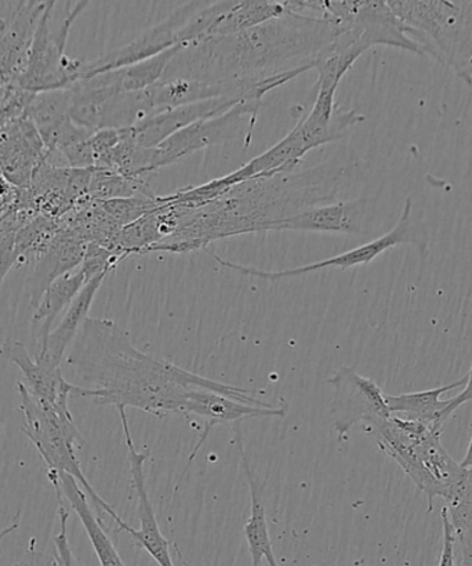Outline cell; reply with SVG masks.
Here are the masks:
<instances>
[{
	"label": "cell",
	"mask_w": 472,
	"mask_h": 566,
	"mask_svg": "<svg viewBox=\"0 0 472 566\" xmlns=\"http://www.w3.org/2000/svg\"><path fill=\"white\" fill-rule=\"evenodd\" d=\"M285 4V3H283ZM340 27L324 17L286 11L277 19L229 36L199 39L170 61L164 77H186L218 97L260 98L314 70Z\"/></svg>",
	"instance_id": "6da1fadb"
},
{
	"label": "cell",
	"mask_w": 472,
	"mask_h": 566,
	"mask_svg": "<svg viewBox=\"0 0 472 566\" xmlns=\"http://www.w3.org/2000/svg\"><path fill=\"white\" fill-rule=\"evenodd\" d=\"M65 363L80 386L76 398L98 407L135 408L164 419L180 413L187 394L207 388L239 401L269 407L248 388L224 385L143 353L116 322L88 318L66 354Z\"/></svg>",
	"instance_id": "7a4b0ae2"
},
{
	"label": "cell",
	"mask_w": 472,
	"mask_h": 566,
	"mask_svg": "<svg viewBox=\"0 0 472 566\" xmlns=\"http://www.w3.org/2000/svg\"><path fill=\"white\" fill-rule=\"evenodd\" d=\"M326 163L302 174L254 177L231 187L214 201L196 210H182L180 224L153 252L187 253L208 249L210 242L253 232L302 210L332 203L344 168Z\"/></svg>",
	"instance_id": "3957f363"
},
{
	"label": "cell",
	"mask_w": 472,
	"mask_h": 566,
	"mask_svg": "<svg viewBox=\"0 0 472 566\" xmlns=\"http://www.w3.org/2000/svg\"><path fill=\"white\" fill-rule=\"evenodd\" d=\"M360 429L424 493L429 513L434 510L436 499L445 497L462 479L463 468L443 448L442 432L396 415L370 421Z\"/></svg>",
	"instance_id": "277c9868"
},
{
	"label": "cell",
	"mask_w": 472,
	"mask_h": 566,
	"mask_svg": "<svg viewBox=\"0 0 472 566\" xmlns=\"http://www.w3.org/2000/svg\"><path fill=\"white\" fill-rule=\"evenodd\" d=\"M20 412L24 416L22 432L35 447L48 468V474H69L85 491L99 517L114 521L118 530L126 525L114 507L98 495L83 473L76 448L85 446L70 407H54L28 390L24 381L15 382Z\"/></svg>",
	"instance_id": "5b68a950"
},
{
	"label": "cell",
	"mask_w": 472,
	"mask_h": 566,
	"mask_svg": "<svg viewBox=\"0 0 472 566\" xmlns=\"http://www.w3.org/2000/svg\"><path fill=\"white\" fill-rule=\"evenodd\" d=\"M387 3L424 57L429 55L472 85V2L388 0Z\"/></svg>",
	"instance_id": "8992f818"
},
{
	"label": "cell",
	"mask_w": 472,
	"mask_h": 566,
	"mask_svg": "<svg viewBox=\"0 0 472 566\" xmlns=\"http://www.w3.org/2000/svg\"><path fill=\"white\" fill-rule=\"evenodd\" d=\"M91 2H64V15L55 20V2L49 0L39 20L24 74L17 86L28 93L61 91L81 81L85 59L65 54L72 25Z\"/></svg>",
	"instance_id": "52a82bcc"
},
{
	"label": "cell",
	"mask_w": 472,
	"mask_h": 566,
	"mask_svg": "<svg viewBox=\"0 0 472 566\" xmlns=\"http://www.w3.org/2000/svg\"><path fill=\"white\" fill-rule=\"evenodd\" d=\"M429 242L430 237L424 224H419L418 221L413 219L412 198H407L397 224L394 226L392 230L388 231L387 234L376 238V240L368 243H364V245L354 248L352 251L321 260V262L303 265V268L283 271H264L249 268V265L232 263L230 260L220 258L219 254L210 251V249H204V252L216 260L221 268L235 271V273L250 276V279L276 282L297 279V276L316 273V271L322 270L340 269L344 271L358 268V265L370 264L375 259L379 258L380 254L399 245H413L421 254H427V252H429Z\"/></svg>",
	"instance_id": "ba28073f"
},
{
	"label": "cell",
	"mask_w": 472,
	"mask_h": 566,
	"mask_svg": "<svg viewBox=\"0 0 472 566\" xmlns=\"http://www.w3.org/2000/svg\"><path fill=\"white\" fill-rule=\"evenodd\" d=\"M261 105H263V99H244L224 114L199 120L197 124L177 132L158 147L151 148L149 171L154 174V171L179 163L188 155L201 151L203 148L241 140V138L244 147L249 148Z\"/></svg>",
	"instance_id": "9c48e42d"
},
{
	"label": "cell",
	"mask_w": 472,
	"mask_h": 566,
	"mask_svg": "<svg viewBox=\"0 0 472 566\" xmlns=\"http://www.w3.org/2000/svg\"><path fill=\"white\" fill-rule=\"evenodd\" d=\"M315 13L337 22L344 30L354 28L359 31L370 49L396 48L424 57L419 44L408 36L407 27L382 0H315Z\"/></svg>",
	"instance_id": "30bf717a"
},
{
	"label": "cell",
	"mask_w": 472,
	"mask_h": 566,
	"mask_svg": "<svg viewBox=\"0 0 472 566\" xmlns=\"http://www.w3.org/2000/svg\"><path fill=\"white\" fill-rule=\"evenodd\" d=\"M326 382L335 390L331 410L333 427L342 442L347 440L353 427L392 416L381 387L354 368L343 366Z\"/></svg>",
	"instance_id": "8fae6325"
},
{
	"label": "cell",
	"mask_w": 472,
	"mask_h": 566,
	"mask_svg": "<svg viewBox=\"0 0 472 566\" xmlns=\"http://www.w3.org/2000/svg\"><path fill=\"white\" fill-rule=\"evenodd\" d=\"M202 4L203 2H187L175 10L168 19L143 32L135 41L125 44V46L109 50L97 59L85 60L81 80L104 74V72L125 69V66L153 59L155 55L166 52V50L185 46L181 38L182 30Z\"/></svg>",
	"instance_id": "7c38bea8"
},
{
	"label": "cell",
	"mask_w": 472,
	"mask_h": 566,
	"mask_svg": "<svg viewBox=\"0 0 472 566\" xmlns=\"http://www.w3.org/2000/svg\"><path fill=\"white\" fill-rule=\"evenodd\" d=\"M122 430L127 449V458H129L132 484L135 488L137 497V515L140 520V528H132L126 524L124 531L132 536L136 545L147 552L148 556L159 566H176L174 556H171V545L160 532L157 514L153 506L151 499L147 491V475L144 465L149 458V451H138L133 441L129 420L125 408H118Z\"/></svg>",
	"instance_id": "4fadbf2b"
},
{
	"label": "cell",
	"mask_w": 472,
	"mask_h": 566,
	"mask_svg": "<svg viewBox=\"0 0 472 566\" xmlns=\"http://www.w3.org/2000/svg\"><path fill=\"white\" fill-rule=\"evenodd\" d=\"M181 415L199 416L204 420L203 432L199 437L196 448L192 449L190 459H188L187 468L181 476L182 480L193 459L197 458L199 449L207 442L214 427L241 423L247 419H283L287 415V407H272V405L259 407V405L242 402L239 399L223 396V394L207 390V388H196V390L187 394L185 402H182Z\"/></svg>",
	"instance_id": "5bb4252c"
},
{
	"label": "cell",
	"mask_w": 472,
	"mask_h": 566,
	"mask_svg": "<svg viewBox=\"0 0 472 566\" xmlns=\"http://www.w3.org/2000/svg\"><path fill=\"white\" fill-rule=\"evenodd\" d=\"M44 157L46 148L25 114L0 130V170L17 187L30 188Z\"/></svg>",
	"instance_id": "9a60e30c"
},
{
	"label": "cell",
	"mask_w": 472,
	"mask_h": 566,
	"mask_svg": "<svg viewBox=\"0 0 472 566\" xmlns=\"http://www.w3.org/2000/svg\"><path fill=\"white\" fill-rule=\"evenodd\" d=\"M370 201L357 198L302 210L277 221L271 231H310L325 234L358 235L365 231Z\"/></svg>",
	"instance_id": "2e32d148"
},
{
	"label": "cell",
	"mask_w": 472,
	"mask_h": 566,
	"mask_svg": "<svg viewBox=\"0 0 472 566\" xmlns=\"http://www.w3.org/2000/svg\"><path fill=\"white\" fill-rule=\"evenodd\" d=\"M242 102L244 99L220 97L181 105V107L149 116V118L140 122V124L130 127V132L138 146L146 148L158 147L159 144L168 140L177 132L186 129V127L197 124L199 120L224 114Z\"/></svg>",
	"instance_id": "e0dca14e"
},
{
	"label": "cell",
	"mask_w": 472,
	"mask_h": 566,
	"mask_svg": "<svg viewBox=\"0 0 472 566\" xmlns=\"http://www.w3.org/2000/svg\"><path fill=\"white\" fill-rule=\"evenodd\" d=\"M108 274H102L85 283L82 291L71 303L69 310L65 311L63 318L54 331L50 333L46 340L39 346L35 355L36 363L48 370H59L65 354L69 353L72 344H74L77 333L82 329L91 313L94 298L102 287L103 282Z\"/></svg>",
	"instance_id": "ac0fdd59"
},
{
	"label": "cell",
	"mask_w": 472,
	"mask_h": 566,
	"mask_svg": "<svg viewBox=\"0 0 472 566\" xmlns=\"http://www.w3.org/2000/svg\"><path fill=\"white\" fill-rule=\"evenodd\" d=\"M0 357L21 370L28 390L41 401L54 407H70V399L80 391V386L65 379L63 369L48 370L39 365L20 340H6L0 346Z\"/></svg>",
	"instance_id": "d6986e66"
},
{
	"label": "cell",
	"mask_w": 472,
	"mask_h": 566,
	"mask_svg": "<svg viewBox=\"0 0 472 566\" xmlns=\"http://www.w3.org/2000/svg\"><path fill=\"white\" fill-rule=\"evenodd\" d=\"M465 385H468V375L451 385L431 388V390L405 392L398 396L386 394V402L391 415L419 421L434 431L442 432L443 426L457 412L459 405L454 397L449 399H441V397Z\"/></svg>",
	"instance_id": "ffe728a7"
},
{
	"label": "cell",
	"mask_w": 472,
	"mask_h": 566,
	"mask_svg": "<svg viewBox=\"0 0 472 566\" xmlns=\"http://www.w3.org/2000/svg\"><path fill=\"white\" fill-rule=\"evenodd\" d=\"M44 6L46 2L24 0L13 24L0 41V85L17 86L24 74Z\"/></svg>",
	"instance_id": "44dd1931"
},
{
	"label": "cell",
	"mask_w": 472,
	"mask_h": 566,
	"mask_svg": "<svg viewBox=\"0 0 472 566\" xmlns=\"http://www.w3.org/2000/svg\"><path fill=\"white\" fill-rule=\"evenodd\" d=\"M86 247V242L61 227L53 242L35 258L31 275V305L33 308L36 307L44 291L55 280L81 268Z\"/></svg>",
	"instance_id": "7402d4cb"
},
{
	"label": "cell",
	"mask_w": 472,
	"mask_h": 566,
	"mask_svg": "<svg viewBox=\"0 0 472 566\" xmlns=\"http://www.w3.org/2000/svg\"><path fill=\"white\" fill-rule=\"evenodd\" d=\"M48 476L52 482L55 495L63 496L66 504L80 517L93 551L96 553L99 566H126L77 481L69 474H48Z\"/></svg>",
	"instance_id": "603a6c76"
},
{
	"label": "cell",
	"mask_w": 472,
	"mask_h": 566,
	"mask_svg": "<svg viewBox=\"0 0 472 566\" xmlns=\"http://www.w3.org/2000/svg\"><path fill=\"white\" fill-rule=\"evenodd\" d=\"M237 447L241 454V464L250 492V517L243 526V535L248 543L250 557H252V566H261L263 559H266L269 566H280L274 547H272L263 496H261L259 482L255 480L252 465H250L243 437L239 430L237 431Z\"/></svg>",
	"instance_id": "cb8c5ba5"
},
{
	"label": "cell",
	"mask_w": 472,
	"mask_h": 566,
	"mask_svg": "<svg viewBox=\"0 0 472 566\" xmlns=\"http://www.w3.org/2000/svg\"><path fill=\"white\" fill-rule=\"evenodd\" d=\"M70 108V87L33 94L30 104H28L25 115L41 136L46 154L53 151L60 133L72 120Z\"/></svg>",
	"instance_id": "d4e9b609"
},
{
	"label": "cell",
	"mask_w": 472,
	"mask_h": 566,
	"mask_svg": "<svg viewBox=\"0 0 472 566\" xmlns=\"http://www.w3.org/2000/svg\"><path fill=\"white\" fill-rule=\"evenodd\" d=\"M86 282L85 274L80 268L55 280L44 291L32 316V325L39 327V346L46 340L53 331L54 322L63 311L69 310Z\"/></svg>",
	"instance_id": "484cf974"
},
{
	"label": "cell",
	"mask_w": 472,
	"mask_h": 566,
	"mask_svg": "<svg viewBox=\"0 0 472 566\" xmlns=\"http://www.w3.org/2000/svg\"><path fill=\"white\" fill-rule=\"evenodd\" d=\"M287 9L282 2L277 0H259V2H234V6L216 22L212 31L209 32L207 38L212 36H229L234 33L250 30L266 21L277 19L285 14ZM204 39V38H203Z\"/></svg>",
	"instance_id": "4316f807"
},
{
	"label": "cell",
	"mask_w": 472,
	"mask_h": 566,
	"mask_svg": "<svg viewBox=\"0 0 472 566\" xmlns=\"http://www.w3.org/2000/svg\"><path fill=\"white\" fill-rule=\"evenodd\" d=\"M138 196L155 197L151 188L144 179H133L115 171L93 169L88 198L94 202L111 199L133 198Z\"/></svg>",
	"instance_id": "83f0119b"
},
{
	"label": "cell",
	"mask_w": 472,
	"mask_h": 566,
	"mask_svg": "<svg viewBox=\"0 0 472 566\" xmlns=\"http://www.w3.org/2000/svg\"><path fill=\"white\" fill-rule=\"evenodd\" d=\"M99 207L119 227L135 223L144 216L162 208L160 197L138 196L133 198L111 199V201L98 202Z\"/></svg>",
	"instance_id": "f1b7e54d"
},
{
	"label": "cell",
	"mask_w": 472,
	"mask_h": 566,
	"mask_svg": "<svg viewBox=\"0 0 472 566\" xmlns=\"http://www.w3.org/2000/svg\"><path fill=\"white\" fill-rule=\"evenodd\" d=\"M120 262L122 259L118 254L97 245V243H87L81 270L88 282L98 275L109 274Z\"/></svg>",
	"instance_id": "f546056e"
},
{
	"label": "cell",
	"mask_w": 472,
	"mask_h": 566,
	"mask_svg": "<svg viewBox=\"0 0 472 566\" xmlns=\"http://www.w3.org/2000/svg\"><path fill=\"white\" fill-rule=\"evenodd\" d=\"M59 501V534L53 537L54 543V563L55 566H80L69 541V518L70 512L66 509V502L63 496H57Z\"/></svg>",
	"instance_id": "4dcf8cb0"
},
{
	"label": "cell",
	"mask_w": 472,
	"mask_h": 566,
	"mask_svg": "<svg viewBox=\"0 0 472 566\" xmlns=\"http://www.w3.org/2000/svg\"><path fill=\"white\" fill-rule=\"evenodd\" d=\"M20 256L15 249V231L0 226V283L19 263Z\"/></svg>",
	"instance_id": "1f68e13d"
},
{
	"label": "cell",
	"mask_w": 472,
	"mask_h": 566,
	"mask_svg": "<svg viewBox=\"0 0 472 566\" xmlns=\"http://www.w3.org/2000/svg\"><path fill=\"white\" fill-rule=\"evenodd\" d=\"M443 546L438 566H457V537H454L453 526L449 520L447 506L441 510Z\"/></svg>",
	"instance_id": "d6a6232c"
},
{
	"label": "cell",
	"mask_w": 472,
	"mask_h": 566,
	"mask_svg": "<svg viewBox=\"0 0 472 566\" xmlns=\"http://www.w3.org/2000/svg\"><path fill=\"white\" fill-rule=\"evenodd\" d=\"M22 2H0V41H2L3 36L10 30L11 24H13L17 14L22 8Z\"/></svg>",
	"instance_id": "836d02e7"
},
{
	"label": "cell",
	"mask_w": 472,
	"mask_h": 566,
	"mask_svg": "<svg viewBox=\"0 0 472 566\" xmlns=\"http://www.w3.org/2000/svg\"><path fill=\"white\" fill-rule=\"evenodd\" d=\"M457 545L460 546V554H462V566H472V534L459 537Z\"/></svg>",
	"instance_id": "e575fe53"
},
{
	"label": "cell",
	"mask_w": 472,
	"mask_h": 566,
	"mask_svg": "<svg viewBox=\"0 0 472 566\" xmlns=\"http://www.w3.org/2000/svg\"><path fill=\"white\" fill-rule=\"evenodd\" d=\"M48 556L42 553H38L35 548L28 552L27 556L17 563L19 566H43L46 563Z\"/></svg>",
	"instance_id": "d590c367"
},
{
	"label": "cell",
	"mask_w": 472,
	"mask_h": 566,
	"mask_svg": "<svg viewBox=\"0 0 472 566\" xmlns=\"http://www.w3.org/2000/svg\"><path fill=\"white\" fill-rule=\"evenodd\" d=\"M21 525V514H17L13 521L8 526H4L3 530H0V547H2L3 542L8 539L9 536L13 535L14 532L19 531Z\"/></svg>",
	"instance_id": "8d00e7d4"
},
{
	"label": "cell",
	"mask_w": 472,
	"mask_h": 566,
	"mask_svg": "<svg viewBox=\"0 0 472 566\" xmlns=\"http://www.w3.org/2000/svg\"><path fill=\"white\" fill-rule=\"evenodd\" d=\"M454 399H457L459 408L462 407V405L472 401V365L468 374V385H465L464 390L458 394V396L454 397Z\"/></svg>",
	"instance_id": "74e56055"
},
{
	"label": "cell",
	"mask_w": 472,
	"mask_h": 566,
	"mask_svg": "<svg viewBox=\"0 0 472 566\" xmlns=\"http://www.w3.org/2000/svg\"><path fill=\"white\" fill-rule=\"evenodd\" d=\"M460 465H462L463 469H472V437L468 449V453H465V458L463 459V462L460 463Z\"/></svg>",
	"instance_id": "f35d334b"
},
{
	"label": "cell",
	"mask_w": 472,
	"mask_h": 566,
	"mask_svg": "<svg viewBox=\"0 0 472 566\" xmlns=\"http://www.w3.org/2000/svg\"><path fill=\"white\" fill-rule=\"evenodd\" d=\"M175 552H176V566H187L186 563H185V559H182L181 557V554H180V551H179V547L175 546Z\"/></svg>",
	"instance_id": "ab89813d"
},
{
	"label": "cell",
	"mask_w": 472,
	"mask_h": 566,
	"mask_svg": "<svg viewBox=\"0 0 472 566\" xmlns=\"http://www.w3.org/2000/svg\"><path fill=\"white\" fill-rule=\"evenodd\" d=\"M43 566H55L54 558L48 557L46 563Z\"/></svg>",
	"instance_id": "60d3db41"
}]
</instances>
